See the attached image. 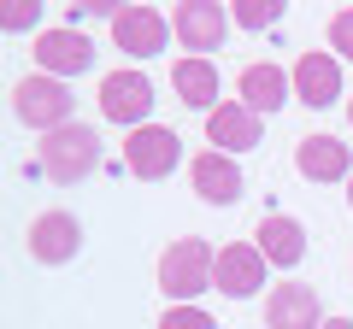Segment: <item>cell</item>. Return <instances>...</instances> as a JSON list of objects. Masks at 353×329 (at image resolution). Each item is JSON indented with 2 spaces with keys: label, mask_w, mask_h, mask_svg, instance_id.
<instances>
[{
  "label": "cell",
  "mask_w": 353,
  "mask_h": 329,
  "mask_svg": "<svg viewBox=\"0 0 353 329\" xmlns=\"http://www.w3.org/2000/svg\"><path fill=\"white\" fill-rule=\"evenodd\" d=\"M212 265H218V247H206L201 235H183L159 253V288L171 306H194L206 288H212Z\"/></svg>",
  "instance_id": "1"
},
{
  "label": "cell",
  "mask_w": 353,
  "mask_h": 329,
  "mask_svg": "<svg viewBox=\"0 0 353 329\" xmlns=\"http://www.w3.org/2000/svg\"><path fill=\"white\" fill-rule=\"evenodd\" d=\"M171 89H176V100L183 106H194V112H218V89H224V83H218V65L212 59H176L171 65Z\"/></svg>",
  "instance_id": "18"
},
{
  "label": "cell",
  "mask_w": 353,
  "mask_h": 329,
  "mask_svg": "<svg viewBox=\"0 0 353 329\" xmlns=\"http://www.w3.org/2000/svg\"><path fill=\"white\" fill-rule=\"evenodd\" d=\"M347 124H353V94H347Z\"/></svg>",
  "instance_id": "24"
},
{
  "label": "cell",
  "mask_w": 353,
  "mask_h": 329,
  "mask_svg": "<svg viewBox=\"0 0 353 329\" xmlns=\"http://www.w3.org/2000/svg\"><path fill=\"white\" fill-rule=\"evenodd\" d=\"M101 118L106 124H124V129L153 124V76L141 65H124V71L101 76Z\"/></svg>",
  "instance_id": "4"
},
{
  "label": "cell",
  "mask_w": 353,
  "mask_h": 329,
  "mask_svg": "<svg viewBox=\"0 0 353 329\" xmlns=\"http://www.w3.org/2000/svg\"><path fill=\"white\" fill-rule=\"evenodd\" d=\"M330 53H336V59H353V6H341V12L330 18Z\"/></svg>",
  "instance_id": "22"
},
{
  "label": "cell",
  "mask_w": 353,
  "mask_h": 329,
  "mask_svg": "<svg viewBox=\"0 0 353 329\" xmlns=\"http://www.w3.org/2000/svg\"><path fill=\"white\" fill-rule=\"evenodd\" d=\"M159 329H218L212 312H201V306H165Z\"/></svg>",
  "instance_id": "21"
},
{
  "label": "cell",
  "mask_w": 353,
  "mask_h": 329,
  "mask_svg": "<svg viewBox=\"0 0 353 329\" xmlns=\"http://www.w3.org/2000/svg\"><path fill=\"white\" fill-rule=\"evenodd\" d=\"M176 159H183V136H176V129H165V124L130 129L124 164H130V177H136V182H165L176 171Z\"/></svg>",
  "instance_id": "6"
},
{
  "label": "cell",
  "mask_w": 353,
  "mask_h": 329,
  "mask_svg": "<svg viewBox=\"0 0 353 329\" xmlns=\"http://www.w3.org/2000/svg\"><path fill=\"white\" fill-rule=\"evenodd\" d=\"M88 65H94V41H88V30L77 24H53L36 36V71L41 76H83Z\"/></svg>",
  "instance_id": "9"
},
{
  "label": "cell",
  "mask_w": 353,
  "mask_h": 329,
  "mask_svg": "<svg viewBox=\"0 0 353 329\" xmlns=\"http://www.w3.org/2000/svg\"><path fill=\"white\" fill-rule=\"evenodd\" d=\"M253 247H259L265 259L277 270H294L306 259V229H301V217H289V212H265L259 217V229H253Z\"/></svg>",
  "instance_id": "17"
},
{
  "label": "cell",
  "mask_w": 353,
  "mask_h": 329,
  "mask_svg": "<svg viewBox=\"0 0 353 329\" xmlns=\"http://www.w3.org/2000/svg\"><path fill=\"white\" fill-rule=\"evenodd\" d=\"M24 247L36 265H71L77 253H83V224H77V212H65V206H53V212H36L24 229Z\"/></svg>",
  "instance_id": "7"
},
{
  "label": "cell",
  "mask_w": 353,
  "mask_h": 329,
  "mask_svg": "<svg viewBox=\"0 0 353 329\" xmlns=\"http://www.w3.org/2000/svg\"><path fill=\"white\" fill-rule=\"evenodd\" d=\"M289 94H294V76L283 71V65H271V59H259V65H248V71L236 76V100L248 106V112H283L289 106Z\"/></svg>",
  "instance_id": "15"
},
{
  "label": "cell",
  "mask_w": 353,
  "mask_h": 329,
  "mask_svg": "<svg viewBox=\"0 0 353 329\" xmlns=\"http://www.w3.org/2000/svg\"><path fill=\"white\" fill-rule=\"evenodd\" d=\"M230 18H236V30H271L283 18V6H277V0H236Z\"/></svg>",
  "instance_id": "19"
},
{
  "label": "cell",
  "mask_w": 353,
  "mask_h": 329,
  "mask_svg": "<svg viewBox=\"0 0 353 329\" xmlns=\"http://www.w3.org/2000/svg\"><path fill=\"white\" fill-rule=\"evenodd\" d=\"M265 329H324L318 288H306V282H277L271 300H265Z\"/></svg>",
  "instance_id": "16"
},
{
  "label": "cell",
  "mask_w": 353,
  "mask_h": 329,
  "mask_svg": "<svg viewBox=\"0 0 353 329\" xmlns=\"http://www.w3.org/2000/svg\"><path fill=\"white\" fill-rule=\"evenodd\" d=\"M165 41H171V18L159 6H124L112 18V47L130 59H153V53H165Z\"/></svg>",
  "instance_id": "10"
},
{
  "label": "cell",
  "mask_w": 353,
  "mask_h": 329,
  "mask_svg": "<svg viewBox=\"0 0 353 329\" xmlns=\"http://www.w3.org/2000/svg\"><path fill=\"white\" fill-rule=\"evenodd\" d=\"M230 6H218V0H189V6H176L171 12V36H176V47L189 53V59H206V53H218L224 47V36H230Z\"/></svg>",
  "instance_id": "5"
},
{
  "label": "cell",
  "mask_w": 353,
  "mask_h": 329,
  "mask_svg": "<svg viewBox=\"0 0 353 329\" xmlns=\"http://www.w3.org/2000/svg\"><path fill=\"white\" fill-rule=\"evenodd\" d=\"M347 206H353V177H347Z\"/></svg>",
  "instance_id": "25"
},
{
  "label": "cell",
  "mask_w": 353,
  "mask_h": 329,
  "mask_svg": "<svg viewBox=\"0 0 353 329\" xmlns=\"http://www.w3.org/2000/svg\"><path fill=\"white\" fill-rule=\"evenodd\" d=\"M12 112H18V124L53 136V129L77 124V94L65 89L59 76H41L36 71V76H24V83H12Z\"/></svg>",
  "instance_id": "3"
},
{
  "label": "cell",
  "mask_w": 353,
  "mask_h": 329,
  "mask_svg": "<svg viewBox=\"0 0 353 329\" xmlns=\"http://www.w3.org/2000/svg\"><path fill=\"white\" fill-rule=\"evenodd\" d=\"M294 171L306 182H347L353 177V147L341 136H301L294 141Z\"/></svg>",
  "instance_id": "12"
},
{
  "label": "cell",
  "mask_w": 353,
  "mask_h": 329,
  "mask_svg": "<svg viewBox=\"0 0 353 329\" xmlns=\"http://www.w3.org/2000/svg\"><path fill=\"white\" fill-rule=\"evenodd\" d=\"M41 24V6L36 0H6V6H0V30H6V36H24V30H36ZM41 36V30H36Z\"/></svg>",
  "instance_id": "20"
},
{
  "label": "cell",
  "mask_w": 353,
  "mask_h": 329,
  "mask_svg": "<svg viewBox=\"0 0 353 329\" xmlns=\"http://www.w3.org/2000/svg\"><path fill=\"white\" fill-rule=\"evenodd\" d=\"M289 76H294V100L312 106V112H324V106L341 100V59L336 53H301Z\"/></svg>",
  "instance_id": "13"
},
{
  "label": "cell",
  "mask_w": 353,
  "mask_h": 329,
  "mask_svg": "<svg viewBox=\"0 0 353 329\" xmlns=\"http://www.w3.org/2000/svg\"><path fill=\"white\" fill-rule=\"evenodd\" d=\"M271 277V259L253 247V241H224L218 247V265H212V288L230 294V300H253Z\"/></svg>",
  "instance_id": "8"
},
{
  "label": "cell",
  "mask_w": 353,
  "mask_h": 329,
  "mask_svg": "<svg viewBox=\"0 0 353 329\" xmlns=\"http://www.w3.org/2000/svg\"><path fill=\"white\" fill-rule=\"evenodd\" d=\"M189 182H194V194H201L206 206H236L241 194H248L241 164L230 159V153H218V147H206V153L189 159Z\"/></svg>",
  "instance_id": "11"
},
{
  "label": "cell",
  "mask_w": 353,
  "mask_h": 329,
  "mask_svg": "<svg viewBox=\"0 0 353 329\" xmlns=\"http://www.w3.org/2000/svg\"><path fill=\"white\" fill-rule=\"evenodd\" d=\"M324 329H353V317H324Z\"/></svg>",
  "instance_id": "23"
},
{
  "label": "cell",
  "mask_w": 353,
  "mask_h": 329,
  "mask_svg": "<svg viewBox=\"0 0 353 329\" xmlns=\"http://www.w3.org/2000/svg\"><path fill=\"white\" fill-rule=\"evenodd\" d=\"M206 141H212L218 153H248V147H259L265 141V118L259 112H248L241 100H224L218 112H206Z\"/></svg>",
  "instance_id": "14"
},
{
  "label": "cell",
  "mask_w": 353,
  "mask_h": 329,
  "mask_svg": "<svg viewBox=\"0 0 353 329\" xmlns=\"http://www.w3.org/2000/svg\"><path fill=\"white\" fill-rule=\"evenodd\" d=\"M36 159H41V177L48 182L77 189V182L94 177V164H101V136L88 124H65V129H53V136H41Z\"/></svg>",
  "instance_id": "2"
}]
</instances>
